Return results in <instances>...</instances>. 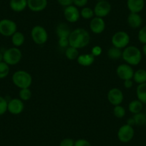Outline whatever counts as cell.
<instances>
[{
  "instance_id": "cell-1",
  "label": "cell",
  "mask_w": 146,
  "mask_h": 146,
  "mask_svg": "<svg viewBox=\"0 0 146 146\" xmlns=\"http://www.w3.org/2000/svg\"><path fill=\"white\" fill-rule=\"evenodd\" d=\"M90 42V35L83 28H78L72 31L69 36L70 46L77 49L87 47Z\"/></svg>"
},
{
  "instance_id": "cell-2",
  "label": "cell",
  "mask_w": 146,
  "mask_h": 146,
  "mask_svg": "<svg viewBox=\"0 0 146 146\" xmlns=\"http://www.w3.org/2000/svg\"><path fill=\"white\" fill-rule=\"evenodd\" d=\"M122 58L130 65H138L143 58L142 52L138 47L135 46H127L123 50Z\"/></svg>"
},
{
  "instance_id": "cell-3",
  "label": "cell",
  "mask_w": 146,
  "mask_h": 146,
  "mask_svg": "<svg viewBox=\"0 0 146 146\" xmlns=\"http://www.w3.org/2000/svg\"><path fill=\"white\" fill-rule=\"evenodd\" d=\"M12 82L14 85L19 89L29 88L32 83V77L25 70H18L12 75Z\"/></svg>"
},
{
  "instance_id": "cell-4",
  "label": "cell",
  "mask_w": 146,
  "mask_h": 146,
  "mask_svg": "<svg viewBox=\"0 0 146 146\" xmlns=\"http://www.w3.org/2000/svg\"><path fill=\"white\" fill-rule=\"evenodd\" d=\"M22 53L18 47H11L3 53V61L9 65H15L21 61Z\"/></svg>"
},
{
  "instance_id": "cell-5",
  "label": "cell",
  "mask_w": 146,
  "mask_h": 146,
  "mask_svg": "<svg viewBox=\"0 0 146 146\" xmlns=\"http://www.w3.org/2000/svg\"><path fill=\"white\" fill-rule=\"evenodd\" d=\"M31 37L35 44L42 45L47 42L48 40V34L42 26L36 25L33 27L31 30Z\"/></svg>"
},
{
  "instance_id": "cell-6",
  "label": "cell",
  "mask_w": 146,
  "mask_h": 146,
  "mask_svg": "<svg viewBox=\"0 0 146 146\" xmlns=\"http://www.w3.org/2000/svg\"><path fill=\"white\" fill-rule=\"evenodd\" d=\"M130 35L125 31H118L113 35L111 42L113 46L119 49H125L130 43Z\"/></svg>"
},
{
  "instance_id": "cell-7",
  "label": "cell",
  "mask_w": 146,
  "mask_h": 146,
  "mask_svg": "<svg viewBox=\"0 0 146 146\" xmlns=\"http://www.w3.org/2000/svg\"><path fill=\"white\" fill-rule=\"evenodd\" d=\"M17 31V25L13 20L3 19L0 20V35L5 36H12Z\"/></svg>"
},
{
  "instance_id": "cell-8",
  "label": "cell",
  "mask_w": 146,
  "mask_h": 146,
  "mask_svg": "<svg viewBox=\"0 0 146 146\" xmlns=\"http://www.w3.org/2000/svg\"><path fill=\"white\" fill-rule=\"evenodd\" d=\"M135 135V130L133 126L127 124L123 125L117 131V136L121 143H127L133 140Z\"/></svg>"
},
{
  "instance_id": "cell-9",
  "label": "cell",
  "mask_w": 146,
  "mask_h": 146,
  "mask_svg": "<svg viewBox=\"0 0 146 146\" xmlns=\"http://www.w3.org/2000/svg\"><path fill=\"white\" fill-rule=\"evenodd\" d=\"M111 9V5L109 2H108V0H106V1H100L97 2L93 10L95 17L104 18L110 13Z\"/></svg>"
},
{
  "instance_id": "cell-10",
  "label": "cell",
  "mask_w": 146,
  "mask_h": 146,
  "mask_svg": "<svg viewBox=\"0 0 146 146\" xmlns=\"http://www.w3.org/2000/svg\"><path fill=\"white\" fill-rule=\"evenodd\" d=\"M134 70L133 69L131 65L128 64H121L117 66L116 69V74L117 77L122 80H132L134 75Z\"/></svg>"
},
{
  "instance_id": "cell-11",
  "label": "cell",
  "mask_w": 146,
  "mask_h": 146,
  "mask_svg": "<svg viewBox=\"0 0 146 146\" xmlns=\"http://www.w3.org/2000/svg\"><path fill=\"white\" fill-rule=\"evenodd\" d=\"M107 98L110 103L116 106L121 105L124 100V95L121 90L117 88H113L108 91Z\"/></svg>"
},
{
  "instance_id": "cell-12",
  "label": "cell",
  "mask_w": 146,
  "mask_h": 146,
  "mask_svg": "<svg viewBox=\"0 0 146 146\" xmlns=\"http://www.w3.org/2000/svg\"><path fill=\"white\" fill-rule=\"evenodd\" d=\"M64 16L66 20L70 23H75L80 17V12L75 5L66 7L64 9Z\"/></svg>"
},
{
  "instance_id": "cell-13",
  "label": "cell",
  "mask_w": 146,
  "mask_h": 146,
  "mask_svg": "<svg viewBox=\"0 0 146 146\" xmlns=\"http://www.w3.org/2000/svg\"><path fill=\"white\" fill-rule=\"evenodd\" d=\"M25 109V104L19 98H14L8 101L7 111L11 114L17 115L21 114Z\"/></svg>"
},
{
  "instance_id": "cell-14",
  "label": "cell",
  "mask_w": 146,
  "mask_h": 146,
  "mask_svg": "<svg viewBox=\"0 0 146 146\" xmlns=\"http://www.w3.org/2000/svg\"><path fill=\"white\" fill-rule=\"evenodd\" d=\"M90 28L93 33L99 35L102 33L105 29V22L103 18L95 17L92 18L90 23Z\"/></svg>"
},
{
  "instance_id": "cell-15",
  "label": "cell",
  "mask_w": 146,
  "mask_h": 146,
  "mask_svg": "<svg viewBox=\"0 0 146 146\" xmlns=\"http://www.w3.org/2000/svg\"><path fill=\"white\" fill-rule=\"evenodd\" d=\"M47 4V0H27V7L34 12H40L44 10Z\"/></svg>"
},
{
  "instance_id": "cell-16",
  "label": "cell",
  "mask_w": 146,
  "mask_h": 146,
  "mask_svg": "<svg viewBox=\"0 0 146 146\" xmlns=\"http://www.w3.org/2000/svg\"><path fill=\"white\" fill-rule=\"evenodd\" d=\"M127 7L131 13H140L145 7L144 0H127Z\"/></svg>"
},
{
  "instance_id": "cell-17",
  "label": "cell",
  "mask_w": 146,
  "mask_h": 146,
  "mask_svg": "<svg viewBox=\"0 0 146 146\" xmlns=\"http://www.w3.org/2000/svg\"><path fill=\"white\" fill-rule=\"evenodd\" d=\"M127 24L133 29H138L142 26L143 18L139 13H131L127 16Z\"/></svg>"
},
{
  "instance_id": "cell-18",
  "label": "cell",
  "mask_w": 146,
  "mask_h": 146,
  "mask_svg": "<svg viewBox=\"0 0 146 146\" xmlns=\"http://www.w3.org/2000/svg\"><path fill=\"white\" fill-rule=\"evenodd\" d=\"M9 7L15 12H21L27 7V0H10Z\"/></svg>"
},
{
  "instance_id": "cell-19",
  "label": "cell",
  "mask_w": 146,
  "mask_h": 146,
  "mask_svg": "<svg viewBox=\"0 0 146 146\" xmlns=\"http://www.w3.org/2000/svg\"><path fill=\"white\" fill-rule=\"evenodd\" d=\"M95 57L91 53L90 54H80L77 59L78 64L83 67H89V66L92 65L95 62Z\"/></svg>"
},
{
  "instance_id": "cell-20",
  "label": "cell",
  "mask_w": 146,
  "mask_h": 146,
  "mask_svg": "<svg viewBox=\"0 0 146 146\" xmlns=\"http://www.w3.org/2000/svg\"><path fill=\"white\" fill-rule=\"evenodd\" d=\"M71 32L72 31L70 30V27L64 22H61V23L58 24L56 27V33H57L58 38H61V37H68L69 38V36H70Z\"/></svg>"
},
{
  "instance_id": "cell-21",
  "label": "cell",
  "mask_w": 146,
  "mask_h": 146,
  "mask_svg": "<svg viewBox=\"0 0 146 146\" xmlns=\"http://www.w3.org/2000/svg\"><path fill=\"white\" fill-rule=\"evenodd\" d=\"M143 108V103L139 100H132L128 105V110L133 115L142 112Z\"/></svg>"
},
{
  "instance_id": "cell-22",
  "label": "cell",
  "mask_w": 146,
  "mask_h": 146,
  "mask_svg": "<svg viewBox=\"0 0 146 146\" xmlns=\"http://www.w3.org/2000/svg\"><path fill=\"white\" fill-rule=\"evenodd\" d=\"M135 82L140 85V84L145 83L146 82V70L144 69H139L134 72L133 78Z\"/></svg>"
},
{
  "instance_id": "cell-23",
  "label": "cell",
  "mask_w": 146,
  "mask_h": 146,
  "mask_svg": "<svg viewBox=\"0 0 146 146\" xmlns=\"http://www.w3.org/2000/svg\"><path fill=\"white\" fill-rule=\"evenodd\" d=\"M25 36L22 32L17 31L12 36V42L15 47H19L25 43Z\"/></svg>"
},
{
  "instance_id": "cell-24",
  "label": "cell",
  "mask_w": 146,
  "mask_h": 146,
  "mask_svg": "<svg viewBox=\"0 0 146 146\" xmlns=\"http://www.w3.org/2000/svg\"><path fill=\"white\" fill-rule=\"evenodd\" d=\"M136 95L137 100L143 104H146V82L137 85L136 88Z\"/></svg>"
},
{
  "instance_id": "cell-25",
  "label": "cell",
  "mask_w": 146,
  "mask_h": 146,
  "mask_svg": "<svg viewBox=\"0 0 146 146\" xmlns=\"http://www.w3.org/2000/svg\"><path fill=\"white\" fill-rule=\"evenodd\" d=\"M122 54H123V51L121 49H119L114 46L110 47L108 51V57L112 60H118L122 58Z\"/></svg>"
},
{
  "instance_id": "cell-26",
  "label": "cell",
  "mask_w": 146,
  "mask_h": 146,
  "mask_svg": "<svg viewBox=\"0 0 146 146\" xmlns=\"http://www.w3.org/2000/svg\"><path fill=\"white\" fill-rule=\"evenodd\" d=\"M79 51L78 49L75 48V47L69 46L68 47L66 48L65 50V56L68 60H73L75 59H78V56H79Z\"/></svg>"
},
{
  "instance_id": "cell-27",
  "label": "cell",
  "mask_w": 146,
  "mask_h": 146,
  "mask_svg": "<svg viewBox=\"0 0 146 146\" xmlns=\"http://www.w3.org/2000/svg\"><path fill=\"white\" fill-rule=\"evenodd\" d=\"M133 119L135 120V124L137 126H143L145 125L146 121V115L142 112L139 113L134 114L133 116Z\"/></svg>"
},
{
  "instance_id": "cell-28",
  "label": "cell",
  "mask_w": 146,
  "mask_h": 146,
  "mask_svg": "<svg viewBox=\"0 0 146 146\" xmlns=\"http://www.w3.org/2000/svg\"><path fill=\"white\" fill-rule=\"evenodd\" d=\"M95 16L94 10L91 8L85 7L82 8L80 11V17H82L85 19H92Z\"/></svg>"
},
{
  "instance_id": "cell-29",
  "label": "cell",
  "mask_w": 146,
  "mask_h": 146,
  "mask_svg": "<svg viewBox=\"0 0 146 146\" xmlns=\"http://www.w3.org/2000/svg\"><path fill=\"white\" fill-rule=\"evenodd\" d=\"M19 99L22 100V101H27L31 99L32 96V92L29 88H24V89H20L19 92Z\"/></svg>"
},
{
  "instance_id": "cell-30",
  "label": "cell",
  "mask_w": 146,
  "mask_h": 146,
  "mask_svg": "<svg viewBox=\"0 0 146 146\" xmlns=\"http://www.w3.org/2000/svg\"><path fill=\"white\" fill-rule=\"evenodd\" d=\"M9 73V65L4 61L0 62V79H4Z\"/></svg>"
},
{
  "instance_id": "cell-31",
  "label": "cell",
  "mask_w": 146,
  "mask_h": 146,
  "mask_svg": "<svg viewBox=\"0 0 146 146\" xmlns=\"http://www.w3.org/2000/svg\"><path fill=\"white\" fill-rule=\"evenodd\" d=\"M125 109L122 105H116L113 108V114L117 118H123L125 115Z\"/></svg>"
},
{
  "instance_id": "cell-32",
  "label": "cell",
  "mask_w": 146,
  "mask_h": 146,
  "mask_svg": "<svg viewBox=\"0 0 146 146\" xmlns=\"http://www.w3.org/2000/svg\"><path fill=\"white\" fill-rule=\"evenodd\" d=\"M137 39L142 44H146V25L140 29L137 35Z\"/></svg>"
},
{
  "instance_id": "cell-33",
  "label": "cell",
  "mask_w": 146,
  "mask_h": 146,
  "mask_svg": "<svg viewBox=\"0 0 146 146\" xmlns=\"http://www.w3.org/2000/svg\"><path fill=\"white\" fill-rule=\"evenodd\" d=\"M8 101L3 97L0 96V116L7 111Z\"/></svg>"
},
{
  "instance_id": "cell-34",
  "label": "cell",
  "mask_w": 146,
  "mask_h": 146,
  "mask_svg": "<svg viewBox=\"0 0 146 146\" xmlns=\"http://www.w3.org/2000/svg\"><path fill=\"white\" fill-rule=\"evenodd\" d=\"M75 140L70 137H66L61 140L59 146H74Z\"/></svg>"
},
{
  "instance_id": "cell-35",
  "label": "cell",
  "mask_w": 146,
  "mask_h": 146,
  "mask_svg": "<svg viewBox=\"0 0 146 146\" xmlns=\"http://www.w3.org/2000/svg\"><path fill=\"white\" fill-rule=\"evenodd\" d=\"M59 46L62 48H67L70 46L68 37H61L58 40Z\"/></svg>"
},
{
  "instance_id": "cell-36",
  "label": "cell",
  "mask_w": 146,
  "mask_h": 146,
  "mask_svg": "<svg viewBox=\"0 0 146 146\" xmlns=\"http://www.w3.org/2000/svg\"><path fill=\"white\" fill-rule=\"evenodd\" d=\"M74 146H92V145L86 139L81 138L75 140Z\"/></svg>"
},
{
  "instance_id": "cell-37",
  "label": "cell",
  "mask_w": 146,
  "mask_h": 146,
  "mask_svg": "<svg viewBox=\"0 0 146 146\" xmlns=\"http://www.w3.org/2000/svg\"><path fill=\"white\" fill-rule=\"evenodd\" d=\"M88 3V0H74L73 5H75L77 7H85Z\"/></svg>"
},
{
  "instance_id": "cell-38",
  "label": "cell",
  "mask_w": 146,
  "mask_h": 146,
  "mask_svg": "<svg viewBox=\"0 0 146 146\" xmlns=\"http://www.w3.org/2000/svg\"><path fill=\"white\" fill-rule=\"evenodd\" d=\"M102 47H100V46H95V47H92L91 54H92L94 57H96L100 55V54H102Z\"/></svg>"
},
{
  "instance_id": "cell-39",
  "label": "cell",
  "mask_w": 146,
  "mask_h": 146,
  "mask_svg": "<svg viewBox=\"0 0 146 146\" xmlns=\"http://www.w3.org/2000/svg\"><path fill=\"white\" fill-rule=\"evenodd\" d=\"M73 1H74V0H57L58 3L60 4L61 6L64 7L70 6V5H72Z\"/></svg>"
},
{
  "instance_id": "cell-40",
  "label": "cell",
  "mask_w": 146,
  "mask_h": 146,
  "mask_svg": "<svg viewBox=\"0 0 146 146\" xmlns=\"http://www.w3.org/2000/svg\"><path fill=\"white\" fill-rule=\"evenodd\" d=\"M123 85L126 89H130L133 86V81L132 80H124Z\"/></svg>"
},
{
  "instance_id": "cell-41",
  "label": "cell",
  "mask_w": 146,
  "mask_h": 146,
  "mask_svg": "<svg viewBox=\"0 0 146 146\" xmlns=\"http://www.w3.org/2000/svg\"><path fill=\"white\" fill-rule=\"evenodd\" d=\"M126 124L129 125L130 126H133V127L134 125H135V120L134 119H133V117H129V118L127 120V123H126Z\"/></svg>"
},
{
  "instance_id": "cell-42",
  "label": "cell",
  "mask_w": 146,
  "mask_h": 146,
  "mask_svg": "<svg viewBox=\"0 0 146 146\" xmlns=\"http://www.w3.org/2000/svg\"><path fill=\"white\" fill-rule=\"evenodd\" d=\"M142 52H143V54L145 56H146V44H145L143 46V49H142Z\"/></svg>"
},
{
  "instance_id": "cell-43",
  "label": "cell",
  "mask_w": 146,
  "mask_h": 146,
  "mask_svg": "<svg viewBox=\"0 0 146 146\" xmlns=\"http://www.w3.org/2000/svg\"><path fill=\"white\" fill-rule=\"evenodd\" d=\"M3 61V53L0 52V62Z\"/></svg>"
},
{
  "instance_id": "cell-44",
  "label": "cell",
  "mask_w": 146,
  "mask_h": 146,
  "mask_svg": "<svg viewBox=\"0 0 146 146\" xmlns=\"http://www.w3.org/2000/svg\"><path fill=\"white\" fill-rule=\"evenodd\" d=\"M98 2H100V1H106V0H97Z\"/></svg>"
},
{
  "instance_id": "cell-45",
  "label": "cell",
  "mask_w": 146,
  "mask_h": 146,
  "mask_svg": "<svg viewBox=\"0 0 146 146\" xmlns=\"http://www.w3.org/2000/svg\"><path fill=\"white\" fill-rule=\"evenodd\" d=\"M145 127H146V121H145Z\"/></svg>"
}]
</instances>
